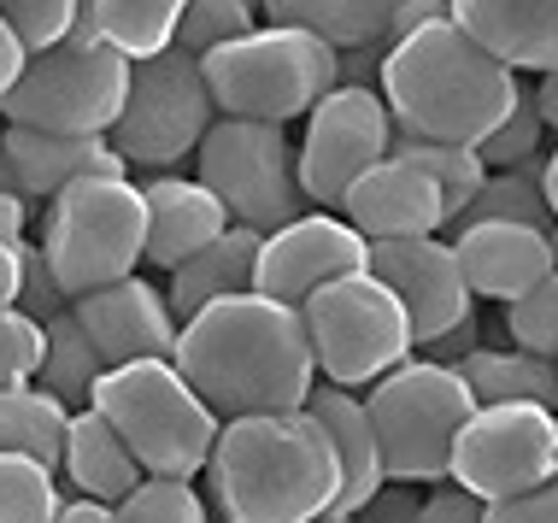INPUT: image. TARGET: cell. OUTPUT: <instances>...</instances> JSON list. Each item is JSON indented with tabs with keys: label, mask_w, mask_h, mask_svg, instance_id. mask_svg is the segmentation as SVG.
Returning a JSON list of instances; mask_svg holds the SVG:
<instances>
[{
	"label": "cell",
	"mask_w": 558,
	"mask_h": 523,
	"mask_svg": "<svg viewBox=\"0 0 558 523\" xmlns=\"http://www.w3.org/2000/svg\"><path fill=\"white\" fill-rule=\"evenodd\" d=\"M171 358L223 424L253 412H300L318 388V358L300 306H282L259 289L194 312L177 330Z\"/></svg>",
	"instance_id": "obj_1"
},
{
	"label": "cell",
	"mask_w": 558,
	"mask_h": 523,
	"mask_svg": "<svg viewBox=\"0 0 558 523\" xmlns=\"http://www.w3.org/2000/svg\"><path fill=\"white\" fill-rule=\"evenodd\" d=\"M206 483L223 523H318L336 512L341 465L324 424L300 412H253L218 429Z\"/></svg>",
	"instance_id": "obj_2"
},
{
	"label": "cell",
	"mask_w": 558,
	"mask_h": 523,
	"mask_svg": "<svg viewBox=\"0 0 558 523\" xmlns=\"http://www.w3.org/2000/svg\"><path fill=\"white\" fill-rule=\"evenodd\" d=\"M383 100L395 130L424 142H488L518 100V71L482 53L452 19L388 41L383 53Z\"/></svg>",
	"instance_id": "obj_3"
},
{
	"label": "cell",
	"mask_w": 558,
	"mask_h": 523,
	"mask_svg": "<svg viewBox=\"0 0 558 523\" xmlns=\"http://www.w3.org/2000/svg\"><path fill=\"white\" fill-rule=\"evenodd\" d=\"M88 406L118 429L147 476H201L223 429V417L194 394L177 358H135L100 370Z\"/></svg>",
	"instance_id": "obj_4"
},
{
	"label": "cell",
	"mask_w": 558,
	"mask_h": 523,
	"mask_svg": "<svg viewBox=\"0 0 558 523\" xmlns=\"http://www.w3.org/2000/svg\"><path fill=\"white\" fill-rule=\"evenodd\" d=\"M201 71L218 118H259V124L289 130L294 118H306L341 83V53L329 41L306 36V29L259 24L247 36L213 48L201 59Z\"/></svg>",
	"instance_id": "obj_5"
},
{
	"label": "cell",
	"mask_w": 558,
	"mask_h": 523,
	"mask_svg": "<svg viewBox=\"0 0 558 523\" xmlns=\"http://www.w3.org/2000/svg\"><path fill=\"white\" fill-rule=\"evenodd\" d=\"M365 412L376 424V447H383V471L400 488H435L452 471V447H459L464 424H471L476 400L471 382L452 365L412 353L388 377L365 388Z\"/></svg>",
	"instance_id": "obj_6"
},
{
	"label": "cell",
	"mask_w": 558,
	"mask_h": 523,
	"mask_svg": "<svg viewBox=\"0 0 558 523\" xmlns=\"http://www.w3.org/2000/svg\"><path fill=\"white\" fill-rule=\"evenodd\" d=\"M41 253H48L65 301L124 282L147 265V200L135 177H88L48 200L41 218Z\"/></svg>",
	"instance_id": "obj_7"
},
{
	"label": "cell",
	"mask_w": 558,
	"mask_h": 523,
	"mask_svg": "<svg viewBox=\"0 0 558 523\" xmlns=\"http://www.w3.org/2000/svg\"><path fill=\"white\" fill-rule=\"evenodd\" d=\"M124 95L130 59L107 48L88 24H77L65 41L29 53L24 77L0 95V118L19 130H48V136H112Z\"/></svg>",
	"instance_id": "obj_8"
},
{
	"label": "cell",
	"mask_w": 558,
	"mask_h": 523,
	"mask_svg": "<svg viewBox=\"0 0 558 523\" xmlns=\"http://www.w3.org/2000/svg\"><path fill=\"white\" fill-rule=\"evenodd\" d=\"M306 318V336H312V358H318V382H336V388H365L376 377H388L395 365L417 353V336H412V318L405 306L395 301L376 271H353V277H336L300 306Z\"/></svg>",
	"instance_id": "obj_9"
},
{
	"label": "cell",
	"mask_w": 558,
	"mask_h": 523,
	"mask_svg": "<svg viewBox=\"0 0 558 523\" xmlns=\"http://www.w3.org/2000/svg\"><path fill=\"white\" fill-rule=\"evenodd\" d=\"M194 177L223 200L230 223H247L259 235L312 212L306 188H300V142H289L282 124L218 118L206 142L194 147Z\"/></svg>",
	"instance_id": "obj_10"
},
{
	"label": "cell",
	"mask_w": 558,
	"mask_h": 523,
	"mask_svg": "<svg viewBox=\"0 0 558 523\" xmlns=\"http://www.w3.org/2000/svg\"><path fill=\"white\" fill-rule=\"evenodd\" d=\"M218 124L213 88L201 59L183 48H165L142 65H130V95L112 124V147L130 171H177L194 159L206 130Z\"/></svg>",
	"instance_id": "obj_11"
},
{
	"label": "cell",
	"mask_w": 558,
	"mask_h": 523,
	"mask_svg": "<svg viewBox=\"0 0 558 523\" xmlns=\"http://www.w3.org/2000/svg\"><path fill=\"white\" fill-rule=\"evenodd\" d=\"M558 476V412L553 406H476L452 447L447 483L482 506L518 500Z\"/></svg>",
	"instance_id": "obj_12"
},
{
	"label": "cell",
	"mask_w": 558,
	"mask_h": 523,
	"mask_svg": "<svg viewBox=\"0 0 558 523\" xmlns=\"http://www.w3.org/2000/svg\"><path fill=\"white\" fill-rule=\"evenodd\" d=\"M388 154H395V112H388L383 88L336 83L306 112V136H300L306 206L312 212H341V194Z\"/></svg>",
	"instance_id": "obj_13"
},
{
	"label": "cell",
	"mask_w": 558,
	"mask_h": 523,
	"mask_svg": "<svg viewBox=\"0 0 558 523\" xmlns=\"http://www.w3.org/2000/svg\"><path fill=\"white\" fill-rule=\"evenodd\" d=\"M371 271V242L341 212H300L294 223L265 235L253 289L282 306H306L324 282Z\"/></svg>",
	"instance_id": "obj_14"
},
{
	"label": "cell",
	"mask_w": 558,
	"mask_h": 523,
	"mask_svg": "<svg viewBox=\"0 0 558 523\" xmlns=\"http://www.w3.org/2000/svg\"><path fill=\"white\" fill-rule=\"evenodd\" d=\"M371 271L395 289V301L412 318L417 348L447 336L452 324L476 318V294L464 282V265L447 235H412V242H371Z\"/></svg>",
	"instance_id": "obj_15"
},
{
	"label": "cell",
	"mask_w": 558,
	"mask_h": 523,
	"mask_svg": "<svg viewBox=\"0 0 558 523\" xmlns=\"http://www.w3.org/2000/svg\"><path fill=\"white\" fill-rule=\"evenodd\" d=\"M71 318L83 324V336L95 341L100 365H135V358H171L177 353V330L171 301H165L159 282H147L142 271L124 282H107L95 294L71 301Z\"/></svg>",
	"instance_id": "obj_16"
},
{
	"label": "cell",
	"mask_w": 558,
	"mask_h": 523,
	"mask_svg": "<svg viewBox=\"0 0 558 523\" xmlns=\"http://www.w3.org/2000/svg\"><path fill=\"white\" fill-rule=\"evenodd\" d=\"M452 253L464 265L476 301H523L541 277L558 271V230H535V223H452Z\"/></svg>",
	"instance_id": "obj_17"
},
{
	"label": "cell",
	"mask_w": 558,
	"mask_h": 523,
	"mask_svg": "<svg viewBox=\"0 0 558 523\" xmlns=\"http://www.w3.org/2000/svg\"><path fill=\"white\" fill-rule=\"evenodd\" d=\"M341 218L365 242H412V235H441L447 230V200L412 159L388 154L341 194Z\"/></svg>",
	"instance_id": "obj_18"
},
{
	"label": "cell",
	"mask_w": 558,
	"mask_h": 523,
	"mask_svg": "<svg viewBox=\"0 0 558 523\" xmlns=\"http://www.w3.org/2000/svg\"><path fill=\"white\" fill-rule=\"evenodd\" d=\"M142 200H147V265L165 271V277L230 230L223 200L201 183V177L159 171L154 183H142Z\"/></svg>",
	"instance_id": "obj_19"
},
{
	"label": "cell",
	"mask_w": 558,
	"mask_h": 523,
	"mask_svg": "<svg viewBox=\"0 0 558 523\" xmlns=\"http://www.w3.org/2000/svg\"><path fill=\"white\" fill-rule=\"evenodd\" d=\"M447 12L506 71L558 65V0H447Z\"/></svg>",
	"instance_id": "obj_20"
},
{
	"label": "cell",
	"mask_w": 558,
	"mask_h": 523,
	"mask_svg": "<svg viewBox=\"0 0 558 523\" xmlns=\"http://www.w3.org/2000/svg\"><path fill=\"white\" fill-rule=\"evenodd\" d=\"M306 412L324 424L329 447H336V465H341L336 518H359L388 488L383 447H376V424H371V412H365V394H359V388L318 382V388H312V400H306Z\"/></svg>",
	"instance_id": "obj_21"
},
{
	"label": "cell",
	"mask_w": 558,
	"mask_h": 523,
	"mask_svg": "<svg viewBox=\"0 0 558 523\" xmlns=\"http://www.w3.org/2000/svg\"><path fill=\"white\" fill-rule=\"evenodd\" d=\"M12 154V171H19L24 200H53L71 183H88V177H130V166L118 159V147L107 136H48V130H0Z\"/></svg>",
	"instance_id": "obj_22"
},
{
	"label": "cell",
	"mask_w": 558,
	"mask_h": 523,
	"mask_svg": "<svg viewBox=\"0 0 558 523\" xmlns=\"http://www.w3.org/2000/svg\"><path fill=\"white\" fill-rule=\"evenodd\" d=\"M259 247L265 235L247 230V223H230L218 242H206L194 259H183L165 282V301H171V318L189 324L194 312H206L213 301H230V294L253 289V271H259Z\"/></svg>",
	"instance_id": "obj_23"
},
{
	"label": "cell",
	"mask_w": 558,
	"mask_h": 523,
	"mask_svg": "<svg viewBox=\"0 0 558 523\" xmlns=\"http://www.w3.org/2000/svg\"><path fill=\"white\" fill-rule=\"evenodd\" d=\"M59 476H65L71 488H77L83 500H100V506H118L130 495L135 483H142V465H135V453L124 441H118V429L100 417L95 406L88 412H71V429H65V459H59Z\"/></svg>",
	"instance_id": "obj_24"
},
{
	"label": "cell",
	"mask_w": 558,
	"mask_h": 523,
	"mask_svg": "<svg viewBox=\"0 0 558 523\" xmlns=\"http://www.w3.org/2000/svg\"><path fill=\"white\" fill-rule=\"evenodd\" d=\"M400 0H259L265 24H289L306 36L329 41L336 53L347 48H388V24H395Z\"/></svg>",
	"instance_id": "obj_25"
},
{
	"label": "cell",
	"mask_w": 558,
	"mask_h": 523,
	"mask_svg": "<svg viewBox=\"0 0 558 523\" xmlns=\"http://www.w3.org/2000/svg\"><path fill=\"white\" fill-rule=\"evenodd\" d=\"M452 370L471 382L476 406H553L558 412V358H541L523 348H476Z\"/></svg>",
	"instance_id": "obj_26"
},
{
	"label": "cell",
	"mask_w": 558,
	"mask_h": 523,
	"mask_svg": "<svg viewBox=\"0 0 558 523\" xmlns=\"http://www.w3.org/2000/svg\"><path fill=\"white\" fill-rule=\"evenodd\" d=\"M183 12H189V0H88L77 24H88L130 65H142V59H154L177 41Z\"/></svg>",
	"instance_id": "obj_27"
},
{
	"label": "cell",
	"mask_w": 558,
	"mask_h": 523,
	"mask_svg": "<svg viewBox=\"0 0 558 523\" xmlns=\"http://www.w3.org/2000/svg\"><path fill=\"white\" fill-rule=\"evenodd\" d=\"M65 429H71V412L41 382L0 388V453H24V459H41V465L59 471Z\"/></svg>",
	"instance_id": "obj_28"
},
{
	"label": "cell",
	"mask_w": 558,
	"mask_h": 523,
	"mask_svg": "<svg viewBox=\"0 0 558 523\" xmlns=\"http://www.w3.org/2000/svg\"><path fill=\"white\" fill-rule=\"evenodd\" d=\"M395 154L412 159V166L424 171L435 188H441L447 230L471 212V200L482 194V183H488V166H482V154H476L471 142H424V136H405V130H395Z\"/></svg>",
	"instance_id": "obj_29"
},
{
	"label": "cell",
	"mask_w": 558,
	"mask_h": 523,
	"mask_svg": "<svg viewBox=\"0 0 558 523\" xmlns=\"http://www.w3.org/2000/svg\"><path fill=\"white\" fill-rule=\"evenodd\" d=\"M100 353L95 341L83 336V324L71 318V306L48 318V358H41V388L59 400L65 412H88V400H95V382H100Z\"/></svg>",
	"instance_id": "obj_30"
},
{
	"label": "cell",
	"mask_w": 558,
	"mask_h": 523,
	"mask_svg": "<svg viewBox=\"0 0 558 523\" xmlns=\"http://www.w3.org/2000/svg\"><path fill=\"white\" fill-rule=\"evenodd\" d=\"M59 471L24 453H0V523H59Z\"/></svg>",
	"instance_id": "obj_31"
},
{
	"label": "cell",
	"mask_w": 558,
	"mask_h": 523,
	"mask_svg": "<svg viewBox=\"0 0 558 523\" xmlns=\"http://www.w3.org/2000/svg\"><path fill=\"white\" fill-rule=\"evenodd\" d=\"M535 223V230H553V212H547V194H541V159L535 166H518V171H488V183L471 200V212L459 223Z\"/></svg>",
	"instance_id": "obj_32"
},
{
	"label": "cell",
	"mask_w": 558,
	"mask_h": 523,
	"mask_svg": "<svg viewBox=\"0 0 558 523\" xmlns=\"http://www.w3.org/2000/svg\"><path fill=\"white\" fill-rule=\"evenodd\" d=\"M118 523H213V506L189 476H142L124 500L112 506Z\"/></svg>",
	"instance_id": "obj_33"
},
{
	"label": "cell",
	"mask_w": 558,
	"mask_h": 523,
	"mask_svg": "<svg viewBox=\"0 0 558 523\" xmlns=\"http://www.w3.org/2000/svg\"><path fill=\"white\" fill-rule=\"evenodd\" d=\"M541 142H547V118H541V107H535V88L518 83L511 112L500 118V130H494L488 142H476V154H482V166H488V171H518V166L547 159V154H541Z\"/></svg>",
	"instance_id": "obj_34"
},
{
	"label": "cell",
	"mask_w": 558,
	"mask_h": 523,
	"mask_svg": "<svg viewBox=\"0 0 558 523\" xmlns=\"http://www.w3.org/2000/svg\"><path fill=\"white\" fill-rule=\"evenodd\" d=\"M247 29H259V7H253V0H189L171 48L206 59L213 48H223V41L247 36Z\"/></svg>",
	"instance_id": "obj_35"
},
{
	"label": "cell",
	"mask_w": 558,
	"mask_h": 523,
	"mask_svg": "<svg viewBox=\"0 0 558 523\" xmlns=\"http://www.w3.org/2000/svg\"><path fill=\"white\" fill-rule=\"evenodd\" d=\"M506 336H511V348H523V353L558 358V271L541 277L523 301L506 306Z\"/></svg>",
	"instance_id": "obj_36"
},
{
	"label": "cell",
	"mask_w": 558,
	"mask_h": 523,
	"mask_svg": "<svg viewBox=\"0 0 558 523\" xmlns=\"http://www.w3.org/2000/svg\"><path fill=\"white\" fill-rule=\"evenodd\" d=\"M41 358H48V324H36L19 306H0V388L36 382Z\"/></svg>",
	"instance_id": "obj_37"
},
{
	"label": "cell",
	"mask_w": 558,
	"mask_h": 523,
	"mask_svg": "<svg viewBox=\"0 0 558 523\" xmlns=\"http://www.w3.org/2000/svg\"><path fill=\"white\" fill-rule=\"evenodd\" d=\"M0 19L24 36L29 53L53 48V41H65L71 29L83 19V0H0Z\"/></svg>",
	"instance_id": "obj_38"
},
{
	"label": "cell",
	"mask_w": 558,
	"mask_h": 523,
	"mask_svg": "<svg viewBox=\"0 0 558 523\" xmlns=\"http://www.w3.org/2000/svg\"><path fill=\"white\" fill-rule=\"evenodd\" d=\"M71 301H65V289H59V277H53V265H48V253H41V242H24V289H19V312H29L36 324H48L59 318Z\"/></svg>",
	"instance_id": "obj_39"
},
{
	"label": "cell",
	"mask_w": 558,
	"mask_h": 523,
	"mask_svg": "<svg viewBox=\"0 0 558 523\" xmlns=\"http://www.w3.org/2000/svg\"><path fill=\"white\" fill-rule=\"evenodd\" d=\"M417 523H488V506H482L476 495H464L459 483H435V488H424V512H417Z\"/></svg>",
	"instance_id": "obj_40"
},
{
	"label": "cell",
	"mask_w": 558,
	"mask_h": 523,
	"mask_svg": "<svg viewBox=\"0 0 558 523\" xmlns=\"http://www.w3.org/2000/svg\"><path fill=\"white\" fill-rule=\"evenodd\" d=\"M488 523H558V476L530 488V495H518V500L488 506Z\"/></svg>",
	"instance_id": "obj_41"
},
{
	"label": "cell",
	"mask_w": 558,
	"mask_h": 523,
	"mask_svg": "<svg viewBox=\"0 0 558 523\" xmlns=\"http://www.w3.org/2000/svg\"><path fill=\"white\" fill-rule=\"evenodd\" d=\"M417 512H424V488L388 483L383 495H376L365 512H359V523H417Z\"/></svg>",
	"instance_id": "obj_42"
},
{
	"label": "cell",
	"mask_w": 558,
	"mask_h": 523,
	"mask_svg": "<svg viewBox=\"0 0 558 523\" xmlns=\"http://www.w3.org/2000/svg\"><path fill=\"white\" fill-rule=\"evenodd\" d=\"M476 348H482V324H476V318H464V324H452L447 336H435L429 348H417V353L435 358V365H459V358H464V353H476Z\"/></svg>",
	"instance_id": "obj_43"
},
{
	"label": "cell",
	"mask_w": 558,
	"mask_h": 523,
	"mask_svg": "<svg viewBox=\"0 0 558 523\" xmlns=\"http://www.w3.org/2000/svg\"><path fill=\"white\" fill-rule=\"evenodd\" d=\"M441 19H452V12H447V0H400L395 24H388V41H405L412 29H424V24H441Z\"/></svg>",
	"instance_id": "obj_44"
},
{
	"label": "cell",
	"mask_w": 558,
	"mask_h": 523,
	"mask_svg": "<svg viewBox=\"0 0 558 523\" xmlns=\"http://www.w3.org/2000/svg\"><path fill=\"white\" fill-rule=\"evenodd\" d=\"M383 53H388V48H347V53H341V83H353V88H383Z\"/></svg>",
	"instance_id": "obj_45"
},
{
	"label": "cell",
	"mask_w": 558,
	"mask_h": 523,
	"mask_svg": "<svg viewBox=\"0 0 558 523\" xmlns=\"http://www.w3.org/2000/svg\"><path fill=\"white\" fill-rule=\"evenodd\" d=\"M24 65H29V48H24V36H19V29H12L7 19H0V95H7V88L24 77Z\"/></svg>",
	"instance_id": "obj_46"
},
{
	"label": "cell",
	"mask_w": 558,
	"mask_h": 523,
	"mask_svg": "<svg viewBox=\"0 0 558 523\" xmlns=\"http://www.w3.org/2000/svg\"><path fill=\"white\" fill-rule=\"evenodd\" d=\"M19 289H24V235L0 242V306H19Z\"/></svg>",
	"instance_id": "obj_47"
},
{
	"label": "cell",
	"mask_w": 558,
	"mask_h": 523,
	"mask_svg": "<svg viewBox=\"0 0 558 523\" xmlns=\"http://www.w3.org/2000/svg\"><path fill=\"white\" fill-rule=\"evenodd\" d=\"M29 223V200L24 194H0V242H19Z\"/></svg>",
	"instance_id": "obj_48"
},
{
	"label": "cell",
	"mask_w": 558,
	"mask_h": 523,
	"mask_svg": "<svg viewBox=\"0 0 558 523\" xmlns=\"http://www.w3.org/2000/svg\"><path fill=\"white\" fill-rule=\"evenodd\" d=\"M59 523H118L112 518V506H100V500H65V512H59Z\"/></svg>",
	"instance_id": "obj_49"
},
{
	"label": "cell",
	"mask_w": 558,
	"mask_h": 523,
	"mask_svg": "<svg viewBox=\"0 0 558 523\" xmlns=\"http://www.w3.org/2000/svg\"><path fill=\"white\" fill-rule=\"evenodd\" d=\"M535 107H541V118H547V130H558V65H553V71H541V83H535Z\"/></svg>",
	"instance_id": "obj_50"
},
{
	"label": "cell",
	"mask_w": 558,
	"mask_h": 523,
	"mask_svg": "<svg viewBox=\"0 0 558 523\" xmlns=\"http://www.w3.org/2000/svg\"><path fill=\"white\" fill-rule=\"evenodd\" d=\"M541 194H547V212L558 230V147H547V159H541Z\"/></svg>",
	"instance_id": "obj_51"
},
{
	"label": "cell",
	"mask_w": 558,
	"mask_h": 523,
	"mask_svg": "<svg viewBox=\"0 0 558 523\" xmlns=\"http://www.w3.org/2000/svg\"><path fill=\"white\" fill-rule=\"evenodd\" d=\"M0 194H24V188H19V171H12V154H7V142H0Z\"/></svg>",
	"instance_id": "obj_52"
},
{
	"label": "cell",
	"mask_w": 558,
	"mask_h": 523,
	"mask_svg": "<svg viewBox=\"0 0 558 523\" xmlns=\"http://www.w3.org/2000/svg\"><path fill=\"white\" fill-rule=\"evenodd\" d=\"M318 523H359V518H336V512H329V518H318Z\"/></svg>",
	"instance_id": "obj_53"
},
{
	"label": "cell",
	"mask_w": 558,
	"mask_h": 523,
	"mask_svg": "<svg viewBox=\"0 0 558 523\" xmlns=\"http://www.w3.org/2000/svg\"><path fill=\"white\" fill-rule=\"evenodd\" d=\"M253 7H259V0H253Z\"/></svg>",
	"instance_id": "obj_54"
},
{
	"label": "cell",
	"mask_w": 558,
	"mask_h": 523,
	"mask_svg": "<svg viewBox=\"0 0 558 523\" xmlns=\"http://www.w3.org/2000/svg\"><path fill=\"white\" fill-rule=\"evenodd\" d=\"M83 7H88V0H83Z\"/></svg>",
	"instance_id": "obj_55"
}]
</instances>
